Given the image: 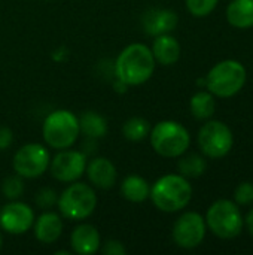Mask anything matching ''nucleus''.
I'll list each match as a JSON object with an SVG mask.
<instances>
[{"mask_svg":"<svg viewBox=\"0 0 253 255\" xmlns=\"http://www.w3.org/2000/svg\"><path fill=\"white\" fill-rule=\"evenodd\" d=\"M155 63L151 48L143 43H131L118 55L115 61V76L127 87L142 85L154 75Z\"/></svg>","mask_w":253,"mask_h":255,"instance_id":"1","label":"nucleus"},{"mask_svg":"<svg viewBox=\"0 0 253 255\" xmlns=\"http://www.w3.org/2000/svg\"><path fill=\"white\" fill-rule=\"evenodd\" d=\"M149 197L157 209L173 214L182 211L191 202L192 187L182 175H164L151 187Z\"/></svg>","mask_w":253,"mask_h":255,"instance_id":"2","label":"nucleus"},{"mask_svg":"<svg viewBox=\"0 0 253 255\" xmlns=\"http://www.w3.org/2000/svg\"><path fill=\"white\" fill-rule=\"evenodd\" d=\"M42 133L48 146L58 151L67 149L73 146L81 133L79 118L67 109L54 111L46 117Z\"/></svg>","mask_w":253,"mask_h":255,"instance_id":"3","label":"nucleus"},{"mask_svg":"<svg viewBox=\"0 0 253 255\" xmlns=\"http://www.w3.org/2000/svg\"><path fill=\"white\" fill-rule=\"evenodd\" d=\"M151 145L154 151L167 158H176L186 152L191 143L188 130L176 121H161L151 131Z\"/></svg>","mask_w":253,"mask_h":255,"instance_id":"4","label":"nucleus"},{"mask_svg":"<svg viewBox=\"0 0 253 255\" xmlns=\"http://www.w3.org/2000/svg\"><path fill=\"white\" fill-rule=\"evenodd\" d=\"M246 84V69L240 61L224 60L215 64L206 76V87L218 97H233Z\"/></svg>","mask_w":253,"mask_h":255,"instance_id":"5","label":"nucleus"},{"mask_svg":"<svg viewBox=\"0 0 253 255\" xmlns=\"http://www.w3.org/2000/svg\"><path fill=\"white\" fill-rule=\"evenodd\" d=\"M61 215L72 221H82L97 208V196L92 187L84 182L70 184L57 200Z\"/></svg>","mask_w":253,"mask_h":255,"instance_id":"6","label":"nucleus"},{"mask_svg":"<svg viewBox=\"0 0 253 255\" xmlns=\"http://www.w3.org/2000/svg\"><path fill=\"white\" fill-rule=\"evenodd\" d=\"M206 224L215 236L221 239H234L242 233L245 221L237 205L224 199L215 202L209 208Z\"/></svg>","mask_w":253,"mask_h":255,"instance_id":"7","label":"nucleus"},{"mask_svg":"<svg viewBox=\"0 0 253 255\" xmlns=\"http://www.w3.org/2000/svg\"><path fill=\"white\" fill-rule=\"evenodd\" d=\"M51 163L49 151L40 143H27L13 155V170L21 178L33 179L42 176Z\"/></svg>","mask_w":253,"mask_h":255,"instance_id":"8","label":"nucleus"},{"mask_svg":"<svg viewBox=\"0 0 253 255\" xmlns=\"http://www.w3.org/2000/svg\"><path fill=\"white\" fill-rule=\"evenodd\" d=\"M234 143L233 133L230 127L221 121L206 123L198 133V145L204 155L210 158L225 157Z\"/></svg>","mask_w":253,"mask_h":255,"instance_id":"9","label":"nucleus"},{"mask_svg":"<svg viewBox=\"0 0 253 255\" xmlns=\"http://www.w3.org/2000/svg\"><path fill=\"white\" fill-rule=\"evenodd\" d=\"M206 236V221L197 212H186L173 226V239L185 250L197 248Z\"/></svg>","mask_w":253,"mask_h":255,"instance_id":"10","label":"nucleus"},{"mask_svg":"<svg viewBox=\"0 0 253 255\" xmlns=\"http://www.w3.org/2000/svg\"><path fill=\"white\" fill-rule=\"evenodd\" d=\"M52 176L60 182L78 181L86 169V157L76 149H60L49 163Z\"/></svg>","mask_w":253,"mask_h":255,"instance_id":"11","label":"nucleus"},{"mask_svg":"<svg viewBox=\"0 0 253 255\" xmlns=\"http://www.w3.org/2000/svg\"><path fill=\"white\" fill-rule=\"evenodd\" d=\"M34 224L33 209L16 200H10L0 211V227L9 235H24Z\"/></svg>","mask_w":253,"mask_h":255,"instance_id":"12","label":"nucleus"},{"mask_svg":"<svg viewBox=\"0 0 253 255\" xmlns=\"http://www.w3.org/2000/svg\"><path fill=\"white\" fill-rule=\"evenodd\" d=\"M143 30L151 36L167 34L177 25V13L170 9H149L142 16Z\"/></svg>","mask_w":253,"mask_h":255,"instance_id":"13","label":"nucleus"},{"mask_svg":"<svg viewBox=\"0 0 253 255\" xmlns=\"http://www.w3.org/2000/svg\"><path fill=\"white\" fill-rule=\"evenodd\" d=\"M86 175L89 182L101 190H109L116 184V167L115 164L104 157H95L86 164Z\"/></svg>","mask_w":253,"mask_h":255,"instance_id":"14","label":"nucleus"},{"mask_svg":"<svg viewBox=\"0 0 253 255\" xmlns=\"http://www.w3.org/2000/svg\"><path fill=\"white\" fill-rule=\"evenodd\" d=\"M34 238L45 245L54 244L63 233V220L55 212H43L33 224Z\"/></svg>","mask_w":253,"mask_h":255,"instance_id":"15","label":"nucleus"},{"mask_svg":"<svg viewBox=\"0 0 253 255\" xmlns=\"http://www.w3.org/2000/svg\"><path fill=\"white\" fill-rule=\"evenodd\" d=\"M72 250L79 255H91L100 248V233L91 224L78 226L70 235Z\"/></svg>","mask_w":253,"mask_h":255,"instance_id":"16","label":"nucleus"},{"mask_svg":"<svg viewBox=\"0 0 253 255\" xmlns=\"http://www.w3.org/2000/svg\"><path fill=\"white\" fill-rule=\"evenodd\" d=\"M151 51L154 54L155 61L163 66H171L180 58V45L170 33L155 36Z\"/></svg>","mask_w":253,"mask_h":255,"instance_id":"17","label":"nucleus"},{"mask_svg":"<svg viewBox=\"0 0 253 255\" xmlns=\"http://www.w3.org/2000/svg\"><path fill=\"white\" fill-rule=\"evenodd\" d=\"M227 18L236 28L253 27V0H233L227 7Z\"/></svg>","mask_w":253,"mask_h":255,"instance_id":"18","label":"nucleus"},{"mask_svg":"<svg viewBox=\"0 0 253 255\" xmlns=\"http://www.w3.org/2000/svg\"><path fill=\"white\" fill-rule=\"evenodd\" d=\"M151 187L148 181L139 175L127 176L121 184V194L125 200L133 203H142L149 197Z\"/></svg>","mask_w":253,"mask_h":255,"instance_id":"19","label":"nucleus"},{"mask_svg":"<svg viewBox=\"0 0 253 255\" xmlns=\"http://www.w3.org/2000/svg\"><path fill=\"white\" fill-rule=\"evenodd\" d=\"M79 130L86 137L101 139L107 133V123L100 114L94 111H88V112H84L79 118Z\"/></svg>","mask_w":253,"mask_h":255,"instance_id":"20","label":"nucleus"},{"mask_svg":"<svg viewBox=\"0 0 253 255\" xmlns=\"http://www.w3.org/2000/svg\"><path fill=\"white\" fill-rule=\"evenodd\" d=\"M191 112L197 120H207L215 114V100L212 93L198 91L191 99Z\"/></svg>","mask_w":253,"mask_h":255,"instance_id":"21","label":"nucleus"},{"mask_svg":"<svg viewBox=\"0 0 253 255\" xmlns=\"http://www.w3.org/2000/svg\"><path fill=\"white\" fill-rule=\"evenodd\" d=\"M149 131H151L149 123L140 117H133V118L127 120L124 127H122V133H124L125 139L130 142L143 140L146 136H149Z\"/></svg>","mask_w":253,"mask_h":255,"instance_id":"22","label":"nucleus"},{"mask_svg":"<svg viewBox=\"0 0 253 255\" xmlns=\"http://www.w3.org/2000/svg\"><path fill=\"white\" fill-rule=\"evenodd\" d=\"M177 167H179V172H180L182 176H185V178H198L206 172L207 163L201 155L189 154V155L179 160Z\"/></svg>","mask_w":253,"mask_h":255,"instance_id":"23","label":"nucleus"},{"mask_svg":"<svg viewBox=\"0 0 253 255\" xmlns=\"http://www.w3.org/2000/svg\"><path fill=\"white\" fill-rule=\"evenodd\" d=\"M1 191H3V194H4V197L7 200H18L22 196V193H24L22 178L19 175H16V176H7L3 181Z\"/></svg>","mask_w":253,"mask_h":255,"instance_id":"24","label":"nucleus"},{"mask_svg":"<svg viewBox=\"0 0 253 255\" xmlns=\"http://www.w3.org/2000/svg\"><path fill=\"white\" fill-rule=\"evenodd\" d=\"M219 0H185L188 10L198 18L207 16L216 7Z\"/></svg>","mask_w":253,"mask_h":255,"instance_id":"25","label":"nucleus"},{"mask_svg":"<svg viewBox=\"0 0 253 255\" xmlns=\"http://www.w3.org/2000/svg\"><path fill=\"white\" fill-rule=\"evenodd\" d=\"M57 200H58V196L52 188H42L34 197V202L40 209L52 208L54 205H57Z\"/></svg>","mask_w":253,"mask_h":255,"instance_id":"26","label":"nucleus"},{"mask_svg":"<svg viewBox=\"0 0 253 255\" xmlns=\"http://www.w3.org/2000/svg\"><path fill=\"white\" fill-rule=\"evenodd\" d=\"M234 200L239 205H251L253 202L252 182H242L234 191Z\"/></svg>","mask_w":253,"mask_h":255,"instance_id":"27","label":"nucleus"},{"mask_svg":"<svg viewBox=\"0 0 253 255\" xmlns=\"http://www.w3.org/2000/svg\"><path fill=\"white\" fill-rule=\"evenodd\" d=\"M101 253L104 255H125L127 254V248L124 247V244L121 241H107L103 248H101Z\"/></svg>","mask_w":253,"mask_h":255,"instance_id":"28","label":"nucleus"},{"mask_svg":"<svg viewBox=\"0 0 253 255\" xmlns=\"http://www.w3.org/2000/svg\"><path fill=\"white\" fill-rule=\"evenodd\" d=\"M13 142V133L7 127H0V151H6Z\"/></svg>","mask_w":253,"mask_h":255,"instance_id":"29","label":"nucleus"},{"mask_svg":"<svg viewBox=\"0 0 253 255\" xmlns=\"http://www.w3.org/2000/svg\"><path fill=\"white\" fill-rule=\"evenodd\" d=\"M246 226H248L249 233L253 236V208L249 211V214H248V217H246Z\"/></svg>","mask_w":253,"mask_h":255,"instance_id":"30","label":"nucleus"},{"mask_svg":"<svg viewBox=\"0 0 253 255\" xmlns=\"http://www.w3.org/2000/svg\"><path fill=\"white\" fill-rule=\"evenodd\" d=\"M1 247H3V236H1V233H0V250H1Z\"/></svg>","mask_w":253,"mask_h":255,"instance_id":"31","label":"nucleus"}]
</instances>
